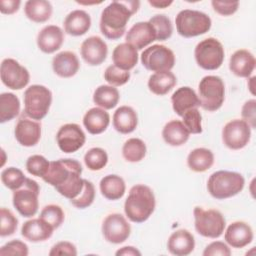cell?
<instances>
[{
  "instance_id": "cell-1",
  "label": "cell",
  "mask_w": 256,
  "mask_h": 256,
  "mask_svg": "<svg viewBox=\"0 0 256 256\" xmlns=\"http://www.w3.org/2000/svg\"><path fill=\"white\" fill-rule=\"evenodd\" d=\"M81 164L74 159H60L50 162L47 174L42 178L57 192L69 200L79 196L84 187Z\"/></svg>"
},
{
  "instance_id": "cell-2",
  "label": "cell",
  "mask_w": 256,
  "mask_h": 256,
  "mask_svg": "<svg viewBox=\"0 0 256 256\" xmlns=\"http://www.w3.org/2000/svg\"><path fill=\"white\" fill-rule=\"evenodd\" d=\"M140 7L138 0L112 1L102 12L100 19L101 33L110 40L120 39L126 32L128 21Z\"/></svg>"
},
{
  "instance_id": "cell-3",
  "label": "cell",
  "mask_w": 256,
  "mask_h": 256,
  "mask_svg": "<svg viewBox=\"0 0 256 256\" xmlns=\"http://www.w3.org/2000/svg\"><path fill=\"white\" fill-rule=\"evenodd\" d=\"M156 207L155 195L146 185L138 184L130 189L124 204V211L128 219L134 223H143L153 214Z\"/></svg>"
},
{
  "instance_id": "cell-4",
  "label": "cell",
  "mask_w": 256,
  "mask_h": 256,
  "mask_svg": "<svg viewBox=\"0 0 256 256\" xmlns=\"http://www.w3.org/2000/svg\"><path fill=\"white\" fill-rule=\"evenodd\" d=\"M245 186L244 177L237 172L217 171L213 173L207 182L210 195L218 200H224L238 195Z\"/></svg>"
},
{
  "instance_id": "cell-5",
  "label": "cell",
  "mask_w": 256,
  "mask_h": 256,
  "mask_svg": "<svg viewBox=\"0 0 256 256\" xmlns=\"http://www.w3.org/2000/svg\"><path fill=\"white\" fill-rule=\"evenodd\" d=\"M211 18L201 11L185 9L180 11L176 16L177 32L184 38L206 34L211 29Z\"/></svg>"
},
{
  "instance_id": "cell-6",
  "label": "cell",
  "mask_w": 256,
  "mask_h": 256,
  "mask_svg": "<svg viewBox=\"0 0 256 256\" xmlns=\"http://www.w3.org/2000/svg\"><path fill=\"white\" fill-rule=\"evenodd\" d=\"M52 92L43 85H32L24 93V112L33 120H42L50 110Z\"/></svg>"
},
{
  "instance_id": "cell-7",
  "label": "cell",
  "mask_w": 256,
  "mask_h": 256,
  "mask_svg": "<svg viewBox=\"0 0 256 256\" xmlns=\"http://www.w3.org/2000/svg\"><path fill=\"white\" fill-rule=\"evenodd\" d=\"M197 95L204 110L217 111L225 101V84L218 76H205L199 83Z\"/></svg>"
},
{
  "instance_id": "cell-8",
  "label": "cell",
  "mask_w": 256,
  "mask_h": 256,
  "mask_svg": "<svg viewBox=\"0 0 256 256\" xmlns=\"http://www.w3.org/2000/svg\"><path fill=\"white\" fill-rule=\"evenodd\" d=\"M194 219L195 229L197 233L203 237L216 239L224 233L226 220L223 214L218 210H204L201 207H195Z\"/></svg>"
},
{
  "instance_id": "cell-9",
  "label": "cell",
  "mask_w": 256,
  "mask_h": 256,
  "mask_svg": "<svg viewBox=\"0 0 256 256\" xmlns=\"http://www.w3.org/2000/svg\"><path fill=\"white\" fill-rule=\"evenodd\" d=\"M195 59L197 64L204 70H217L219 69L225 58V51L222 43L216 38H207L195 48Z\"/></svg>"
},
{
  "instance_id": "cell-10",
  "label": "cell",
  "mask_w": 256,
  "mask_h": 256,
  "mask_svg": "<svg viewBox=\"0 0 256 256\" xmlns=\"http://www.w3.org/2000/svg\"><path fill=\"white\" fill-rule=\"evenodd\" d=\"M39 194L40 187L38 183L27 178L24 185L13 193V205L18 213L26 218L35 216L39 208Z\"/></svg>"
},
{
  "instance_id": "cell-11",
  "label": "cell",
  "mask_w": 256,
  "mask_h": 256,
  "mask_svg": "<svg viewBox=\"0 0 256 256\" xmlns=\"http://www.w3.org/2000/svg\"><path fill=\"white\" fill-rule=\"evenodd\" d=\"M142 65L152 72L171 71L175 66L174 52L164 45H153L141 55Z\"/></svg>"
},
{
  "instance_id": "cell-12",
  "label": "cell",
  "mask_w": 256,
  "mask_h": 256,
  "mask_svg": "<svg viewBox=\"0 0 256 256\" xmlns=\"http://www.w3.org/2000/svg\"><path fill=\"white\" fill-rule=\"evenodd\" d=\"M0 76L2 83L12 90H21L30 82L29 71L12 58H6L2 61Z\"/></svg>"
},
{
  "instance_id": "cell-13",
  "label": "cell",
  "mask_w": 256,
  "mask_h": 256,
  "mask_svg": "<svg viewBox=\"0 0 256 256\" xmlns=\"http://www.w3.org/2000/svg\"><path fill=\"white\" fill-rule=\"evenodd\" d=\"M251 139V127L240 119L228 122L222 130V140L231 150H240L248 145Z\"/></svg>"
},
{
  "instance_id": "cell-14",
  "label": "cell",
  "mask_w": 256,
  "mask_h": 256,
  "mask_svg": "<svg viewBox=\"0 0 256 256\" xmlns=\"http://www.w3.org/2000/svg\"><path fill=\"white\" fill-rule=\"evenodd\" d=\"M102 233L109 243L121 244L129 238L131 226L123 215L114 213L108 215L103 221Z\"/></svg>"
},
{
  "instance_id": "cell-15",
  "label": "cell",
  "mask_w": 256,
  "mask_h": 256,
  "mask_svg": "<svg viewBox=\"0 0 256 256\" xmlns=\"http://www.w3.org/2000/svg\"><path fill=\"white\" fill-rule=\"evenodd\" d=\"M58 147L64 153H74L82 148L86 142V135L82 128L75 123L63 125L57 135Z\"/></svg>"
},
{
  "instance_id": "cell-16",
  "label": "cell",
  "mask_w": 256,
  "mask_h": 256,
  "mask_svg": "<svg viewBox=\"0 0 256 256\" xmlns=\"http://www.w3.org/2000/svg\"><path fill=\"white\" fill-rule=\"evenodd\" d=\"M108 46L106 42L98 37L91 36L81 45V56L90 66L101 65L107 58Z\"/></svg>"
},
{
  "instance_id": "cell-17",
  "label": "cell",
  "mask_w": 256,
  "mask_h": 256,
  "mask_svg": "<svg viewBox=\"0 0 256 256\" xmlns=\"http://www.w3.org/2000/svg\"><path fill=\"white\" fill-rule=\"evenodd\" d=\"M156 31L149 21L134 24L126 35V43L132 45L137 50H142L156 41Z\"/></svg>"
},
{
  "instance_id": "cell-18",
  "label": "cell",
  "mask_w": 256,
  "mask_h": 256,
  "mask_svg": "<svg viewBox=\"0 0 256 256\" xmlns=\"http://www.w3.org/2000/svg\"><path fill=\"white\" fill-rule=\"evenodd\" d=\"M15 138L24 147H33L41 139V124L30 120L20 119L15 127Z\"/></svg>"
},
{
  "instance_id": "cell-19",
  "label": "cell",
  "mask_w": 256,
  "mask_h": 256,
  "mask_svg": "<svg viewBox=\"0 0 256 256\" xmlns=\"http://www.w3.org/2000/svg\"><path fill=\"white\" fill-rule=\"evenodd\" d=\"M224 237L229 246L239 249L249 245L253 241L254 234L249 224L237 221L228 226Z\"/></svg>"
},
{
  "instance_id": "cell-20",
  "label": "cell",
  "mask_w": 256,
  "mask_h": 256,
  "mask_svg": "<svg viewBox=\"0 0 256 256\" xmlns=\"http://www.w3.org/2000/svg\"><path fill=\"white\" fill-rule=\"evenodd\" d=\"M64 42V33L56 25L44 27L37 36L38 48L46 54H52L58 51Z\"/></svg>"
},
{
  "instance_id": "cell-21",
  "label": "cell",
  "mask_w": 256,
  "mask_h": 256,
  "mask_svg": "<svg viewBox=\"0 0 256 256\" xmlns=\"http://www.w3.org/2000/svg\"><path fill=\"white\" fill-rule=\"evenodd\" d=\"M53 71L61 78H71L80 69V62L77 55L71 51L58 53L52 60Z\"/></svg>"
},
{
  "instance_id": "cell-22",
  "label": "cell",
  "mask_w": 256,
  "mask_h": 256,
  "mask_svg": "<svg viewBox=\"0 0 256 256\" xmlns=\"http://www.w3.org/2000/svg\"><path fill=\"white\" fill-rule=\"evenodd\" d=\"M171 101L174 112L180 117H182L188 110L200 107L197 93L188 86L177 89L173 93Z\"/></svg>"
},
{
  "instance_id": "cell-23",
  "label": "cell",
  "mask_w": 256,
  "mask_h": 256,
  "mask_svg": "<svg viewBox=\"0 0 256 256\" xmlns=\"http://www.w3.org/2000/svg\"><path fill=\"white\" fill-rule=\"evenodd\" d=\"M256 60L254 55L245 49L237 50L230 58V71L241 78H249L254 72Z\"/></svg>"
},
{
  "instance_id": "cell-24",
  "label": "cell",
  "mask_w": 256,
  "mask_h": 256,
  "mask_svg": "<svg viewBox=\"0 0 256 256\" xmlns=\"http://www.w3.org/2000/svg\"><path fill=\"white\" fill-rule=\"evenodd\" d=\"M55 229L43 219H31L25 222L21 229L22 236L30 242H44L51 238Z\"/></svg>"
},
{
  "instance_id": "cell-25",
  "label": "cell",
  "mask_w": 256,
  "mask_h": 256,
  "mask_svg": "<svg viewBox=\"0 0 256 256\" xmlns=\"http://www.w3.org/2000/svg\"><path fill=\"white\" fill-rule=\"evenodd\" d=\"M167 248L169 252L176 256H187L194 251L195 239L194 236L185 229H180L174 232L168 239Z\"/></svg>"
},
{
  "instance_id": "cell-26",
  "label": "cell",
  "mask_w": 256,
  "mask_h": 256,
  "mask_svg": "<svg viewBox=\"0 0 256 256\" xmlns=\"http://www.w3.org/2000/svg\"><path fill=\"white\" fill-rule=\"evenodd\" d=\"M91 28V17L84 10H74L64 20L65 32L71 36L85 35Z\"/></svg>"
},
{
  "instance_id": "cell-27",
  "label": "cell",
  "mask_w": 256,
  "mask_h": 256,
  "mask_svg": "<svg viewBox=\"0 0 256 256\" xmlns=\"http://www.w3.org/2000/svg\"><path fill=\"white\" fill-rule=\"evenodd\" d=\"M110 124L109 113L102 108H91L83 117V125L92 135H98L106 131Z\"/></svg>"
},
{
  "instance_id": "cell-28",
  "label": "cell",
  "mask_w": 256,
  "mask_h": 256,
  "mask_svg": "<svg viewBox=\"0 0 256 256\" xmlns=\"http://www.w3.org/2000/svg\"><path fill=\"white\" fill-rule=\"evenodd\" d=\"M113 126L121 134H130L138 126V116L136 111L130 106H121L113 115Z\"/></svg>"
},
{
  "instance_id": "cell-29",
  "label": "cell",
  "mask_w": 256,
  "mask_h": 256,
  "mask_svg": "<svg viewBox=\"0 0 256 256\" xmlns=\"http://www.w3.org/2000/svg\"><path fill=\"white\" fill-rule=\"evenodd\" d=\"M138 50L128 43H122L113 51L112 59L116 67L124 70H132L138 63Z\"/></svg>"
},
{
  "instance_id": "cell-30",
  "label": "cell",
  "mask_w": 256,
  "mask_h": 256,
  "mask_svg": "<svg viewBox=\"0 0 256 256\" xmlns=\"http://www.w3.org/2000/svg\"><path fill=\"white\" fill-rule=\"evenodd\" d=\"M162 136L168 145L179 147L189 140L190 133L182 121L172 120L164 126Z\"/></svg>"
},
{
  "instance_id": "cell-31",
  "label": "cell",
  "mask_w": 256,
  "mask_h": 256,
  "mask_svg": "<svg viewBox=\"0 0 256 256\" xmlns=\"http://www.w3.org/2000/svg\"><path fill=\"white\" fill-rule=\"evenodd\" d=\"M177 84V78L171 71L157 72L150 76L148 81L149 90L158 96L168 94Z\"/></svg>"
},
{
  "instance_id": "cell-32",
  "label": "cell",
  "mask_w": 256,
  "mask_h": 256,
  "mask_svg": "<svg viewBox=\"0 0 256 256\" xmlns=\"http://www.w3.org/2000/svg\"><path fill=\"white\" fill-rule=\"evenodd\" d=\"M25 15L35 23H44L48 21L53 13V7L46 0H29L25 3Z\"/></svg>"
},
{
  "instance_id": "cell-33",
  "label": "cell",
  "mask_w": 256,
  "mask_h": 256,
  "mask_svg": "<svg viewBox=\"0 0 256 256\" xmlns=\"http://www.w3.org/2000/svg\"><path fill=\"white\" fill-rule=\"evenodd\" d=\"M100 191L108 200H119L126 192V184L118 175H107L100 181Z\"/></svg>"
},
{
  "instance_id": "cell-34",
  "label": "cell",
  "mask_w": 256,
  "mask_h": 256,
  "mask_svg": "<svg viewBox=\"0 0 256 256\" xmlns=\"http://www.w3.org/2000/svg\"><path fill=\"white\" fill-rule=\"evenodd\" d=\"M188 167L197 173L209 170L214 164V154L207 148H196L187 157Z\"/></svg>"
},
{
  "instance_id": "cell-35",
  "label": "cell",
  "mask_w": 256,
  "mask_h": 256,
  "mask_svg": "<svg viewBox=\"0 0 256 256\" xmlns=\"http://www.w3.org/2000/svg\"><path fill=\"white\" fill-rule=\"evenodd\" d=\"M120 100V93L117 88L111 85L99 86L93 95L94 103L102 109L110 110L117 106Z\"/></svg>"
},
{
  "instance_id": "cell-36",
  "label": "cell",
  "mask_w": 256,
  "mask_h": 256,
  "mask_svg": "<svg viewBox=\"0 0 256 256\" xmlns=\"http://www.w3.org/2000/svg\"><path fill=\"white\" fill-rule=\"evenodd\" d=\"M20 100L13 93L0 95V122L6 123L16 118L20 113Z\"/></svg>"
},
{
  "instance_id": "cell-37",
  "label": "cell",
  "mask_w": 256,
  "mask_h": 256,
  "mask_svg": "<svg viewBox=\"0 0 256 256\" xmlns=\"http://www.w3.org/2000/svg\"><path fill=\"white\" fill-rule=\"evenodd\" d=\"M147 147L143 140L139 138H131L125 142L122 148L124 159L131 163L140 162L146 156Z\"/></svg>"
},
{
  "instance_id": "cell-38",
  "label": "cell",
  "mask_w": 256,
  "mask_h": 256,
  "mask_svg": "<svg viewBox=\"0 0 256 256\" xmlns=\"http://www.w3.org/2000/svg\"><path fill=\"white\" fill-rule=\"evenodd\" d=\"M84 162L89 170L100 171L108 163V154L104 149L95 147L85 154Z\"/></svg>"
},
{
  "instance_id": "cell-39",
  "label": "cell",
  "mask_w": 256,
  "mask_h": 256,
  "mask_svg": "<svg viewBox=\"0 0 256 256\" xmlns=\"http://www.w3.org/2000/svg\"><path fill=\"white\" fill-rule=\"evenodd\" d=\"M26 177L24 173L15 167H9L2 171L1 173V181L4 184V186L12 191H15L17 189H20L25 181Z\"/></svg>"
},
{
  "instance_id": "cell-40",
  "label": "cell",
  "mask_w": 256,
  "mask_h": 256,
  "mask_svg": "<svg viewBox=\"0 0 256 256\" xmlns=\"http://www.w3.org/2000/svg\"><path fill=\"white\" fill-rule=\"evenodd\" d=\"M149 22L156 31V40L165 41L172 36L173 25L171 20L166 15H155L149 20Z\"/></svg>"
},
{
  "instance_id": "cell-41",
  "label": "cell",
  "mask_w": 256,
  "mask_h": 256,
  "mask_svg": "<svg viewBox=\"0 0 256 256\" xmlns=\"http://www.w3.org/2000/svg\"><path fill=\"white\" fill-rule=\"evenodd\" d=\"M39 218L43 219L54 229H58L64 222L65 214L60 206L51 204L43 208Z\"/></svg>"
},
{
  "instance_id": "cell-42",
  "label": "cell",
  "mask_w": 256,
  "mask_h": 256,
  "mask_svg": "<svg viewBox=\"0 0 256 256\" xmlns=\"http://www.w3.org/2000/svg\"><path fill=\"white\" fill-rule=\"evenodd\" d=\"M95 187L92 182L84 179V187L82 192L73 200H70L73 206L78 209H86L91 206L95 200Z\"/></svg>"
},
{
  "instance_id": "cell-43",
  "label": "cell",
  "mask_w": 256,
  "mask_h": 256,
  "mask_svg": "<svg viewBox=\"0 0 256 256\" xmlns=\"http://www.w3.org/2000/svg\"><path fill=\"white\" fill-rule=\"evenodd\" d=\"M50 167V162L42 155H32L26 162L27 171L36 177L43 178Z\"/></svg>"
},
{
  "instance_id": "cell-44",
  "label": "cell",
  "mask_w": 256,
  "mask_h": 256,
  "mask_svg": "<svg viewBox=\"0 0 256 256\" xmlns=\"http://www.w3.org/2000/svg\"><path fill=\"white\" fill-rule=\"evenodd\" d=\"M0 235L1 237H7L13 235L18 227V219L8 209L1 208L0 210Z\"/></svg>"
},
{
  "instance_id": "cell-45",
  "label": "cell",
  "mask_w": 256,
  "mask_h": 256,
  "mask_svg": "<svg viewBox=\"0 0 256 256\" xmlns=\"http://www.w3.org/2000/svg\"><path fill=\"white\" fill-rule=\"evenodd\" d=\"M130 72L124 71L115 65H110L107 67L104 73V79L114 87L123 86L130 80Z\"/></svg>"
},
{
  "instance_id": "cell-46",
  "label": "cell",
  "mask_w": 256,
  "mask_h": 256,
  "mask_svg": "<svg viewBox=\"0 0 256 256\" xmlns=\"http://www.w3.org/2000/svg\"><path fill=\"white\" fill-rule=\"evenodd\" d=\"M183 124L190 134H201L202 129V115L198 108L188 110L183 116Z\"/></svg>"
},
{
  "instance_id": "cell-47",
  "label": "cell",
  "mask_w": 256,
  "mask_h": 256,
  "mask_svg": "<svg viewBox=\"0 0 256 256\" xmlns=\"http://www.w3.org/2000/svg\"><path fill=\"white\" fill-rule=\"evenodd\" d=\"M28 254H29L28 246L20 240L10 241V242L6 243L4 246H2L0 249L1 256H7V255L27 256Z\"/></svg>"
},
{
  "instance_id": "cell-48",
  "label": "cell",
  "mask_w": 256,
  "mask_h": 256,
  "mask_svg": "<svg viewBox=\"0 0 256 256\" xmlns=\"http://www.w3.org/2000/svg\"><path fill=\"white\" fill-rule=\"evenodd\" d=\"M215 12L222 16H231L235 14L239 8L238 1H216L211 2Z\"/></svg>"
},
{
  "instance_id": "cell-49",
  "label": "cell",
  "mask_w": 256,
  "mask_h": 256,
  "mask_svg": "<svg viewBox=\"0 0 256 256\" xmlns=\"http://www.w3.org/2000/svg\"><path fill=\"white\" fill-rule=\"evenodd\" d=\"M242 120H244L250 127L251 129H254L256 127L255 122H256V100L251 99L248 100L242 107Z\"/></svg>"
},
{
  "instance_id": "cell-50",
  "label": "cell",
  "mask_w": 256,
  "mask_h": 256,
  "mask_svg": "<svg viewBox=\"0 0 256 256\" xmlns=\"http://www.w3.org/2000/svg\"><path fill=\"white\" fill-rule=\"evenodd\" d=\"M204 256H230L231 250L229 246L221 241H215L210 243L203 252Z\"/></svg>"
},
{
  "instance_id": "cell-51",
  "label": "cell",
  "mask_w": 256,
  "mask_h": 256,
  "mask_svg": "<svg viewBox=\"0 0 256 256\" xmlns=\"http://www.w3.org/2000/svg\"><path fill=\"white\" fill-rule=\"evenodd\" d=\"M49 255H71L76 256L77 255V249L74 244L68 241H62L54 245L49 252Z\"/></svg>"
},
{
  "instance_id": "cell-52",
  "label": "cell",
  "mask_w": 256,
  "mask_h": 256,
  "mask_svg": "<svg viewBox=\"0 0 256 256\" xmlns=\"http://www.w3.org/2000/svg\"><path fill=\"white\" fill-rule=\"evenodd\" d=\"M21 5L20 0H1L0 1V11L5 15H12L16 13Z\"/></svg>"
},
{
  "instance_id": "cell-53",
  "label": "cell",
  "mask_w": 256,
  "mask_h": 256,
  "mask_svg": "<svg viewBox=\"0 0 256 256\" xmlns=\"http://www.w3.org/2000/svg\"><path fill=\"white\" fill-rule=\"evenodd\" d=\"M116 255L117 256H121V255H124V256H140L141 252L138 249H136L135 247L126 246V247H123V248L119 249L116 252Z\"/></svg>"
},
{
  "instance_id": "cell-54",
  "label": "cell",
  "mask_w": 256,
  "mask_h": 256,
  "mask_svg": "<svg viewBox=\"0 0 256 256\" xmlns=\"http://www.w3.org/2000/svg\"><path fill=\"white\" fill-rule=\"evenodd\" d=\"M148 3L157 9H165L168 8L170 5L173 4V1H167V0H149Z\"/></svg>"
},
{
  "instance_id": "cell-55",
  "label": "cell",
  "mask_w": 256,
  "mask_h": 256,
  "mask_svg": "<svg viewBox=\"0 0 256 256\" xmlns=\"http://www.w3.org/2000/svg\"><path fill=\"white\" fill-rule=\"evenodd\" d=\"M254 80H255V77H254V76H253V77H251V78L249 79V82L251 83V84H249V89H250V91H251V93H252V94H254V90H253V89H254V86L252 85V82H253Z\"/></svg>"
}]
</instances>
